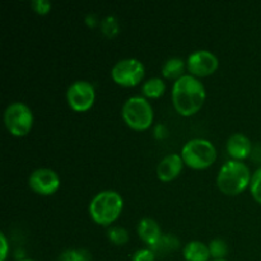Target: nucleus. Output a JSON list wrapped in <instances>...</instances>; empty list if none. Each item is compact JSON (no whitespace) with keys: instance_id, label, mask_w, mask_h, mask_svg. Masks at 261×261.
Wrapping results in <instances>:
<instances>
[{"instance_id":"obj_21","label":"nucleus","mask_w":261,"mask_h":261,"mask_svg":"<svg viewBox=\"0 0 261 261\" xmlns=\"http://www.w3.org/2000/svg\"><path fill=\"white\" fill-rule=\"evenodd\" d=\"M155 252L152 249H139L133 254L132 261H154Z\"/></svg>"},{"instance_id":"obj_16","label":"nucleus","mask_w":261,"mask_h":261,"mask_svg":"<svg viewBox=\"0 0 261 261\" xmlns=\"http://www.w3.org/2000/svg\"><path fill=\"white\" fill-rule=\"evenodd\" d=\"M166 91V84L163 82L162 78H158V76H153L149 78L148 81H145L143 83L142 92L145 97H149V98H158V97L162 96Z\"/></svg>"},{"instance_id":"obj_9","label":"nucleus","mask_w":261,"mask_h":261,"mask_svg":"<svg viewBox=\"0 0 261 261\" xmlns=\"http://www.w3.org/2000/svg\"><path fill=\"white\" fill-rule=\"evenodd\" d=\"M28 185L38 195L48 196L55 194L60 188V177L51 168H37L31 173Z\"/></svg>"},{"instance_id":"obj_26","label":"nucleus","mask_w":261,"mask_h":261,"mask_svg":"<svg viewBox=\"0 0 261 261\" xmlns=\"http://www.w3.org/2000/svg\"><path fill=\"white\" fill-rule=\"evenodd\" d=\"M20 261H35V260H31V259H24V260H20Z\"/></svg>"},{"instance_id":"obj_18","label":"nucleus","mask_w":261,"mask_h":261,"mask_svg":"<svg viewBox=\"0 0 261 261\" xmlns=\"http://www.w3.org/2000/svg\"><path fill=\"white\" fill-rule=\"evenodd\" d=\"M129 232L124 227L112 226L107 229V239L116 246H122L129 241Z\"/></svg>"},{"instance_id":"obj_19","label":"nucleus","mask_w":261,"mask_h":261,"mask_svg":"<svg viewBox=\"0 0 261 261\" xmlns=\"http://www.w3.org/2000/svg\"><path fill=\"white\" fill-rule=\"evenodd\" d=\"M209 251L213 260H222L228 254V246L222 239H214L209 242Z\"/></svg>"},{"instance_id":"obj_1","label":"nucleus","mask_w":261,"mask_h":261,"mask_svg":"<svg viewBox=\"0 0 261 261\" xmlns=\"http://www.w3.org/2000/svg\"><path fill=\"white\" fill-rule=\"evenodd\" d=\"M204 84L196 76L185 74L172 86V103L176 111L182 116L196 114L205 101Z\"/></svg>"},{"instance_id":"obj_8","label":"nucleus","mask_w":261,"mask_h":261,"mask_svg":"<svg viewBox=\"0 0 261 261\" xmlns=\"http://www.w3.org/2000/svg\"><path fill=\"white\" fill-rule=\"evenodd\" d=\"M94 99H96V91L91 82L75 81L68 87L66 101L74 111H87L93 106Z\"/></svg>"},{"instance_id":"obj_5","label":"nucleus","mask_w":261,"mask_h":261,"mask_svg":"<svg viewBox=\"0 0 261 261\" xmlns=\"http://www.w3.org/2000/svg\"><path fill=\"white\" fill-rule=\"evenodd\" d=\"M121 115L127 126L134 130L149 129L154 117L152 105L142 96H133L127 98L122 106Z\"/></svg>"},{"instance_id":"obj_2","label":"nucleus","mask_w":261,"mask_h":261,"mask_svg":"<svg viewBox=\"0 0 261 261\" xmlns=\"http://www.w3.org/2000/svg\"><path fill=\"white\" fill-rule=\"evenodd\" d=\"M250 168L242 161H227L217 175V185L223 194L234 196L245 191L251 182Z\"/></svg>"},{"instance_id":"obj_23","label":"nucleus","mask_w":261,"mask_h":261,"mask_svg":"<svg viewBox=\"0 0 261 261\" xmlns=\"http://www.w3.org/2000/svg\"><path fill=\"white\" fill-rule=\"evenodd\" d=\"M117 28H119V25H117V22L116 19H115V17L105 18V20L102 22V30H103V32L106 33V35L109 36L115 35V33L117 32Z\"/></svg>"},{"instance_id":"obj_14","label":"nucleus","mask_w":261,"mask_h":261,"mask_svg":"<svg viewBox=\"0 0 261 261\" xmlns=\"http://www.w3.org/2000/svg\"><path fill=\"white\" fill-rule=\"evenodd\" d=\"M184 259L186 261H209L211 251L209 246L201 241H190L184 246Z\"/></svg>"},{"instance_id":"obj_20","label":"nucleus","mask_w":261,"mask_h":261,"mask_svg":"<svg viewBox=\"0 0 261 261\" xmlns=\"http://www.w3.org/2000/svg\"><path fill=\"white\" fill-rule=\"evenodd\" d=\"M250 191L255 200L261 205V167L255 171V173L251 177V182H250Z\"/></svg>"},{"instance_id":"obj_25","label":"nucleus","mask_w":261,"mask_h":261,"mask_svg":"<svg viewBox=\"0 0 261 261\" xmlns=\"http://www.w3.org/2000/svg\"><path fill=\"white\" fill-rule=\"evenodd\" d=\"M212 261H228V260H226V259H222V260H212Z\"/></svg>"},{"instance_id":"obj_15","label":"nucleus","mask_w":261,"mask_h":261,"mask_svg":"<svg viewBox=\"0 0 261 261\" xmlns=\"http://www.w3.org/2000/svg\"><path fill=\"white\" fill-rule=\"evenodd\" d=\"M185 61L184 59L178 58V56H173V58L167 59L165 61L162 66V74L165 78L167 79H176L177 81L178 78H181L184 74V70H185Z\"/></svg>"},{"instance_id":"obj_7","label":"nucleus","mask_w":261,"mask_h":261,"mask_svg":"<svg viewBox=\"0 0 261 261\" xmlns=\"http://www.w3.org/2000/svg\"><path fill=\"white\" fill-rule=\"evenodd\" d=\"M145 68L139 59L126 58L117 61L111 70V76L115 83L122 87L137 86L144 76Z\"/></svg>"},{"instance_id":"obj_4","label":"nucleus","mask_w":261,"mask_h":261,"mask_svg":"<svg viewBox=\"0 0 261 261\" xmlns=\"http://www.w3.org/2000/svg\"><path fill=\"white\" fill-rule=\"evenodd\" d=\"M184 163L194 170H204L216 162L217 149L212 142L203 138H194L181 149Z\"/></svg>"},{"instance_id":"obj_24","label":"nucleus","mask_w":261,"mask_h":261,"mask_svg":"<svg viewBox=\"0 0 261 261\" xmlns=\"http://www.w3.org/2000/svg\"><path fill=\"white\" fill-rule=\"evenodd\" d=\"M0 244H2V255H0V261H5L8 255V241L4 233H0Z\"/></svg>"},{"instance_id":"obj_3","label":"nucleus","mask_w":261,"mask_h":261,"mask_svg":"<svg viewBox=\"0 0 261 261\" xmlns=\"http://www.w3.org/2000/svg\"><path fill=\"white\" fill-rule=\"evenodd\" d=\"M124 208L122 196L117 191L103 190L96 194L89 203L91 218L101 226H110L121 214Z\"/></svg>"},{"instance_id":"obj_10","label":"nucleus","mask_w":261,"mask_h":261,"mask_svg":"<svg viewBox=\"0 0 261 261\" xmlns=\"http://www.w3.org/2000/svg\"><path fill=\"white\" fill-rule=\"evenodd\" d=\"M218 58L212 51L198 50L189 55L186 60V66L191 75L208 76L218 69Z\"/></svg>"},{"instance_id":"obj_22","label":"nucleus","mask_w":261,"mask_h":261,"mask_svg":"<svg viewBox=\"0 0 261 261\" xmlns=\"http://www.w3.org/2000/svg\"><path fill=\"white\" fill-rule=\"evenodd\" d=\"M31 7L38 14H47L51 9V3L48 0H33Z\"/></svg>"},{"instance_id":"obj_17","label":"nucleus","mask_w":261,"mask_h":261,"mask_svg":"<svg viewBox=\"0 0 261 261\" xmlns=\"http://www.w3.org/2000/svg\"><path fill=\"white\" fill-rule=\"evenodd\" d=\"M91 252L86 249H68L59 255L58 261H91Z\"/></svg>"},{"instance_id":"obj_13","label":"nucleus","mask_w":261,"mask_h":261,"mask_svg":"<svg viewBox=\"0 0 261 261\" xmlns=\"http://www.w3.org/2000/svg\"><path fill=\"white\" fill-rule=\"evenodd\" d=\"M138 234H139L140 240L149 245V249L154 247L155 245L160 242V240L163 237L162 229H161L160 224L152 218H143L140 219L138 223Z\"/></svg>"},{"instance_id":"obj_12","label":"nucleus","mask_w":261,"mask_h":261,"mask_svg":"<svg viewBox=\"0 0 261 261\" xmlns=\"http://www.w3.org/2000/svg\"><path fill=\"white\" fill-rule=\"evenodd\" d=\"M227 152L231 155L232 160L242 161L250 155L252 150L251 140L242 133H234L227 140Z\"/></svg>"},{"instance_id":"obj_6","label":"nucleus","mask_w":261,"mask_h":261,"mask_svg":"<svg viewBox=\"0 0 261 261\" xmlns=\"http://www.w3.org/2000/svg\"><path fill=\"white\" fill-rule=\"evenodd\" d=\"M4 124L12 135H27L33 125L32 110L23 102H13L8 105L4 111Z\"/></svg>"},{"instance_id":"obj_11","label":"nucleus","mask_w":261,"mask_h":261,"mask_svg":"<svg viewBox=\"0 0 261 261\" xmlns=\"http://www.w3.org/2000/svg\"><path fill=\"white\" fill-rule=\"evenodd\" d=\"M184 167V160L180 154L171 153L163 157L157 166V176L163 182L172 181L181 173Z\"/></svg>"}]
</instances>
